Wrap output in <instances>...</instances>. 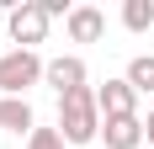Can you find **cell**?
Returning a JSON list of instances; mask_svg holds the SVG:
<instances>
[{"mask_svg":"<svg viewBox=\"0 0 154 149\" xmlns=\"http://www.w3.org/2000/svg\"><path fill=\"white\" fill-rule=\"evenodd\" d=\"M48 21H53V16L43 11V0H21V5L11 11V43H21V48L43 43V37H48Z\"/></svg>","mask_w":154,"mask_h":149,"instance_id":"cell-3","label":"cell"},{"mask_svg":"<svg viewBox=\"0 0 154 149\" xmlns=\"http://www.w3.org/2000/svg\"><path fill=\"white\" fill-rule=\"evenodd\" d=\"M101 101H96L91 85L69 90V96H59V133L64 144H91V138H101Z\"/></svg>","mask_w":154,"mask_h":149,"instance_id":"cell-1","label":"cell"},{"mask_svg":"<svg viewBox=\"0 0 154 149\" xmlns=\"http://www.w3.org/2000/svg\"><path fill=\"white\" fill-rule=\"evenodd\" d=\"M27 149H64V133H59V128H32Z\"/></svg>","mask_w":154,"mask_h":149,"instance_id":"cell-11","label":"cell"},{"mask_svg":"<svg viewBox=\"0 0 154 149\" xmlns=\"http://www.w3.org/2000/svg\"><path fill=\"white\" fill-rule=\"evenodd\" d=\"M0 128H5V133H27V138H32L37 117H32L27 96H0Z\"/></svg>","mask_w":154,"mask_h":149,"instance_id":"cell-7","label":"cell"},{"mask_svg":"<svg viewBox=\"0 0 154 149\" xmlns=\"http://www.w3.org/2000/svg\"><path fill=\"white\" fill-rule=\"evenodd\" d=\"M48 74V64L37 59V48H11L0 53V96H27V85H37Z\"/></svg>","mask_w":154,"mask_h":149,"instance_id":"cell-2","label":"cell"},{"mask_svg":"<svg viewBox=\"0 0 154 149\" xmlns=\"http://www.w3.org/2000/svg\"><path fill=\"white\" fill-rule=\"evenodd\" d=\"M122 27L128 32H149L154 27V0H128L122 5Z\"/></svg>","mask_w":154,"mask_h":149,"instance_id":"cell-9","label":"cell"},{"mask_svg":"<svg viewBox=\"0 0 154 149\" xmlns=\"http://www.w3.org/2000/svg\"><path fill=\"white\" fill-rule=\"evenodd\" d=\"M64 27H69V37H75V43H101V32H106V16L96 11V5H75Z\"/></svg>","mask_w":154,"mask_h":149,"instance_id":"cell-6","label":"cell"},{"mask_svg":"<svg viewBox=\"0 0 154 149\" xmlns=\"http://www.w3.org/2000/svg\"><path fill=\"white\" fill-rule=\"evenodd\" d=\"M43 80L59 90V96H69V90L85 85V64H80V59H48V74H43Z\"/></svg>","mask_w":154,"mask_h":149,"instance_id":"cell-8","label":"cell"},{"mask_svg":"<svg viewBox=\"0 0 154 149\" xmlns=\"http://www.w3.org/2000/svg\"><path fill=\"white\" fill-rule=\"evenodd\" d=\"M143 138H149V149H154V112L143 117Z\"/></svg>","mask_w":154,"mask_h":149,"instance_id":"cell-12","label":"cell"},{"mask_svg":"<svg viewBox=\"0 0 154 149\" xmlns=\"http://www.w3.org/2000/svg\"><path fill=\"white\" fill-rule=\"evenodd\" d=\"M96 101H101V117H138V90L128 85V74L96 85Z\"/></svg>","mask_w":154,"mask_h":149,"instance_id":"cell-4","label":"cell"},{"mask_svg":"<svg viewBox=\"0 0 154 149\" xmlns=\"http://www.w3.org/2000/svg\"><path fill=\"white\" fill-rule=\"evenodd\" d=\"M128 85L138 90V96H149V90H154V53H143V59L128 64Z\"/></svg>","mask_w":154,"mask_h":149,"instance_id":"cell-10","label":"cell"},{"mask_svg":"<svg viewBox=\"0 0 154 149\" xmlns=\"http://www.w3.org/2000/svg\"><path fill=\"white\" fill-rule=\"evenodd\" d=\"M101 144L106 149H138L143 144V117H106L101 122Z\"/></svg>","mask_w":154,"mask_h":149,"instance_id":"cell-5","label":"cell"}]
</instances>
